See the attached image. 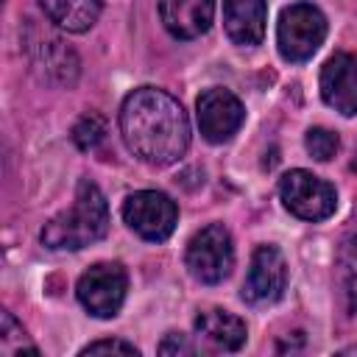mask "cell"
I'll list each match as a JSON object with an SVG mask.
<instances>
[{
  "label": "cell",
  "mask_w": 357,
  "mask_h": 357,
  "mask_svg": "<svg viewBox=\"0 0 357 357\" xmlns=\"http://www.w3.org/2000/svg\"><path fill=\"white\" fill-rule=\"evenodd\" d=\"M120 134L126 148L153 165L178 162L190 148V120L184 106L159 86H137L120 106Z\"/></svg>",
  "instance_id": "1"
},
{
  "label": "cell",
  "mask_w": 357,
  "mask_h": 357,
  "mask_svg": "<svg viewBox=\"0 0 357 357\" xmlns=\"http://www.w3.org/2000/svg\"><path fill=\"white\" fill-rule=\"evenodd\" d=\"M109 229V204L95 181L81 178L70 209L59 212L42 226V243L53 251H78L100 240Z\"/></svg>",
  "instance_id": "2"
},
{
  "label": "cell",
  "mask_w": 357,
  "mask_h": 357,
  "mask_svg": "<svg viewBox=\"0 0 357 357\" xmlns=\"http://www.w3.org/2000/svg\"><path fill=\"white\" fill-rule=\"evenodd\" d=\"M326 39V17L312 3H293L282 11L276 25V45L282 59L307 61Z\"/></svg>",
  "instance_id": "3"
},
{
  "label": "cell",
  "mask_w": 357,
  "mask_h": 357,
  "mask_svg": "<svg viewBox=\"0 0 357 357\" xmlns=\"http://www.w3.org/2000/svg\"><path fill=\"white\" fill-rule=\"evenodd\" d=\"M187 271L201 284L223 282L234 268V243L223 223H209L187 243Z\"/></svg>",
  "instance_id": "4"
},
{
  "label": "cell",
  "mask_w": 357,
  "mask_h": 357,
  "mask_svg": "<svg viewBox=\"0 0 357 357\" xmlns=\"http://www.w3.org/2000/svg\"><path fill=\"white\" fill-rule=\"evenodd\" d=\"M279 198L284 209L301 220H326L337 206V192L329 181L310 170H290L279 181Z\"/></svg>",
  "instance_id": "5"
},
{
  "label": "cell",
  "mask_w": 357,
  "mask_h": 357,
  "mask_svg": "<svg viewBox=\"0 0 357 357\" xmlns=\"http://www.w3.org/2000/svg\"><path fill=\"white\" fill-rule=\"evenodd\" d=\"M128 290V276L120 262H98L81 273L75 296L81 307L95 318H112L120 312Z\"/></svg>",
  "instance_id": "6"
},
{
  "label": "cell",
  "mask_w": 357,
  "mask_h": 357,
  "mask_svg": "<svg viewBox=\"0 0 357 357\" xmlns=\"http://www.w3.org/2000/svg\"><path fill=\"white\" fill-rule=\"evenodd\" d=\"M123 220L142 240L162 243L176 229L178 206L170 195H165L159 190H139L123 201Z\"/></svg>",
  "instance_id": "7"
},
{
  "label": "cell",
  "mask_w": 357,
  "mask_h": 357,
  "mask_svg": "<svg viewBox=\"0 0 357 357\" xmlns=\"http://www.w3.org/2000/svg\"><path fill=\"white\" fill-rule=\"evenodd\" d=\"M195 117H198V128H201L204 139L212 145H220V142H229L240 131V126L245 120V109L234 92L212 86L198 95Z\"/></svg>",
  "instance_id": "8"
},
{
  "label": "cell",
  "mask_w": 357,
  "mask_h": 357,
  "mask_svg": "<svg viewBox=\"0 0 357 357\" xmlns=\"http://www.w3.org/2000/svg\"><path fill=\"white\" fill-rule=\"evenodd\" d=\"M287 284V265L276 245H257L251 257V268L243 282V298L254 307L273 304Z\"/></svg>",
  "instance_id": "9"
},
{
  "label": "cell",
  "mask_w": 357,
  "mask_h": 357,
  "mask_svg": "<svg viewBox=\"0 0 357 357\" xmlns=\"http://www.w3.org/2000/svg\"><path fill=\"white\" fill-rule=\"evenodd\" d=\"M321 98L335 112L357 114V53H335L321 67Z\"/></svg>",
  "instance_id": "10"
},
{
  "label": "cell",
  "mask_w": 357,
  "mask_h": 357,
  "mask_svg": "<svg viewBox=\"0 0 357 357\" xmlns=\"http://www.w3.org/2000/svg\"><path fill=\"white\" fill-rule=\"evenodd\" d=\"M159 17L176 39H198L212 25L215 0H159Z\"/></svg>",
  "instance_id": "11"
},
{
  "label": "cell",
  "mask_w": 357,
  "mask_h": 357,
  "mask_svg": "<svg viewBox=\"0 0 357 357\" xmlns=\"http://www.w3.org/2000/svg\"><path fill=\"white\" fill-rule=\"evenodd\" d=\"M268 6L265 0H223L226 36L240 47H254L265 36Z\"/></svg>",
  "instance_id": "12"
},
{
  "label": "cell",
  "mask_w": 357,
  "mask_h": 357,
  "mask_svg": "<svg viewBox=\"0 0 357 357\" xmlns=\"http://www.w3.org/2000/svg\"><path fill=\"white\" fill-rule=\"evenodd\" d=\"M195 335L220 351H237L245 343V321L226 310H206L195 318Z\"/></svg>",
  "instance_id": "13"
},
{
  "label": "cell",
  "mask_w": 357,
  "mask_h": 357,
  "mask_svg": "<svg viewBox=\"0 0 357 357\" xmlns=\"http://www.w3.org/2000/svg\"><path fill=\"white\" fill-rule=\"evenodd\" d=\"M50 22L70 33H81L95 25L100 14V0H39Z\"/></svg>",
  "instance_id": "14"
},
{
  "label": "cell",
  "mask_w": 357,
  "mask_h": 357,
  "mask_svg": "<svg viewBox=\"0 0 357 357\" xmlns=\"http://www.w3.org/2000/svg\"><path fill=\"white\" fill-rule=\"evenodd\" d=\"M337 282L346 307L357 312V237L346 240L337 254Z\"/></svg>",
  "instance_id": "15"
},
{
  "label": "cell",
  "mask_w": 357,
  "mask_h": 357,
  "mask_svg": "<svg viewBox=\"0 0 357 357\" xmlns=\"http://www.w3.org/2000/svg\"><path fill=\"white\" fill-rule=\"evenodd\" d=\"M0 351H3L6 357H20L22 351L39 354V349L28 340L22 324H17V318H14L8 310L0 312Z\"/></svg>",
  "instance_id": "16"
},
{
  "label": "cell",
  "mask_w": 357,
  "mask_h": 357,
  "mask_svg": "<svg viewBox=\"0 0 357 357\" xmlns=\"http://www.w3.org/2000/svg\"><path fill=\"white\" fill-rule=\"evenodd\" d=\"M103 137H106V120H103L98 112L84 114V117L75 123V128H73V142H75L81 151L95 148L98 142H103Z\"/></svg>",
  "instance_id": "17"
},
{
  "label": "cell",
  "mask_w": 357,
  "mask_h": 357,
  "mask_svg": "<svg viewBox=\"0 0 357 357\" xmlns=\"http://www.w3.org/2000/svg\"><path fill=\"white\" fill-rule=\"evenodd\" d=\"M304 148H307V153H310L312 159H318V162H329V159L337 153L340 139H337L335 131L315 126V128L307 131V137H304Z\"/></svg>",
  "instance_id": "18"
},
{
  "label": "cell",
  "mask_w": 357,
  "mask_h": 357,
  "mask_svg": "<svg viewBox=\"0 0 357 357\" xmlns=\"http://www.w3.org/2000/svg\"><path fill=\"white\" fill-rule=\"evenodd\" d=\"M100 351H123V354H139V349L134 343L126 340H95L89 346L81 349V354H100Z\"/></svg>",
  "instance_id": "19"
},
{
  "label": "cell",
  "mask_w": 357,
  "mask_h": 357,
  "mask_svg": "<svg viewBox=\"0 0 357 357\" xmlns=\"http://www.w3.org/2000/svg\"><path fill=\"white\" fill-rule=\"evenodd\" d=\"M159 351L162 354H192L195 349L181 337V335H176V332H170L165 340H162V346H159Z\"/></svg>",
  "instance_id": "20"
}]
</instances>
